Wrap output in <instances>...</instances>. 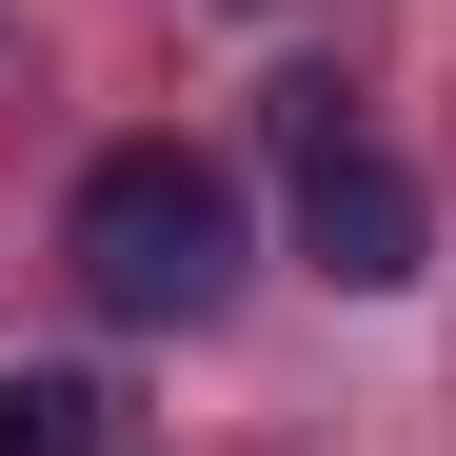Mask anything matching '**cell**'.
Segmentation results:
<instances>
[{
	"instance_id": "cell-1",
	"label": "cell",
	"mask_w": 456,
	"mask_h": 456,
	"mask_svg": "<svg viewBox=\"0 0 456 456\" xmlns=\"http://www.w3.org/2000/svg\"><path fill=\"white\" fill-rule=\"evenodd\" d=\"M60 258H80L100 318H218V278H239V179L199 159V139H119V159L80 179V218H60Z\"/></svg>"
},
{
	"instance_id": "cell-2",
	"label": "cell",
	"mask_w": 456,
	"mask_h": 456,
	"mask_svg": "<svg viewBox=\"0 0 456 456\" xmlns=\"http://www.w3.org/2000/svg\"><path fill=\"white\" fill-rule=\"evenodd\" d=\"M297 258H318L338 297H397V278L436 258V199H417V179H397V159H377V139L338 119L318 159H297Z\"/></svg>"
},
{
	"instance_id": "cell-3",
	"label": "cell",
	"mask_w": 456,
	"mask_h": 456,
	"mask_svg": "<svg viewBox=\"0 0 456 456\" xmlns=\"http://www.w3.org/2000/svg\"><path fill=\"white\" fill-rule=\"evenodd\" d=\"M0 456H119V397L60 377V357H20V377H0Z\"/></svg>"
}]
</instances>
